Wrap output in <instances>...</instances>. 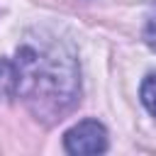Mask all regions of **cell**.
I'll use <instances>...</instances> for the list:
<instances>
[{
    "instance_id": "277c9868",
    "label": "cell",
    "mask_w": 156,
    "mask_h": 156,
    "mask_svg": "<svg viewBox=\"0 0 156 156\" xmlns=\"http://www.w3.org/2000/svg\"><path fill=\"white\" fill-rule=\"evenodd\" d=\"M141 102L156 117V73H149L141 83Z\"/></svg>"
},
{
    "instance_id": "3957f363",
    "label": "cell",
    "mask_w": 156,
    "mask_h": 156,
    "mask_svg": "<svg viewBox=\"0 0 156 156\" xmlns=\"http://www.w3.org/2000/svg\"><path fill=\"white\" fill-rule=\"evenodd\" d=\"M17 95V73H15V61L0 58V98L10 100Z\"/></svg>"
},
{
    "instance_id": "5b68a950",
    "label": "cell",
    "mask_w": 156,
    "mask_h": 156,
    "mask_svg": "<svg viewBox=\"0 0 156 156\" xmlns=\"http://www.w3.org/2000/svg\"><path fill=\"white\" fill-rule=\"evenodd\" d=\"M144 39L151 49H156V7H151L149 17H146V24H144Z\"/></svg>"
},
{
    "instance_id": "6da1fadb",
    "label": "cell",
    "mask_w": 156,
    "mask_h": 156,
    "mask_svg": "<svg viewBox=\"0 0 156 156\" xmlns=\"http://www.w3.org/2000/svg\"><path fill=\"white\" fill-rule=\"evenodd\" d=\"M17 95L41 122H56L73 110L80 93L78 58L68 41L39 32L17 46Z\"/></svg>"
},
{
    "instance_id": "7a4b0ae2",
    "label": "cell",
    "mask_w": 156,
    "mask_h": 156,
    "mask_svg": "<svg viewBox=\"0 0 156 156\" xmlns=\"http://www.w3.org/2000/svg\"><path fill=\"white\" fill-rule=\"evenodd\" d=\"M63 149L68 154H102L107 149V132L98 119H83L63 134Z\"/></svg>"
}]
</instances>
